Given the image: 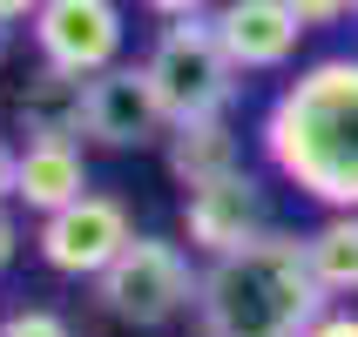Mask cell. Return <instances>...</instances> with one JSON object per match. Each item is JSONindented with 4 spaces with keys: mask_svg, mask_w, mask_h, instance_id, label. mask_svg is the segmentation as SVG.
I'll return each mask as SVG.
<instances>
[{
    "mask_svg": "<svg viewBox=\"0 0 358 337\" xmlns=\"http://www.w3.org/2000/svg\"><path fill=\"white\" fill-rule=\"evenodd\" d=\"M257 149L324 216L358 209V54H324L278 88Z\"/></svg>",
    "mask_w": 358,
    "mask_h": 337,
    "instance_id": "6da1fadb",
    "label": "cell"
},
{
    "mask_svg": "<svg viewBox=\"0 0 358 337\" xmlns=\"http://www.w3.org/2000/svg\"><path fill=\"white\" fill-rule=\"evenodd\" d=\"M318 277L304 257V237L264 230L230 257L203 263V297H196V337H304L324 317Z\"/></svg>",
    "mask_w": 358,
    "mask_h": 337,
    "instance_id": "7a4b0ae2",
    "label": "cell"
},
{
    "mask_svg": "<svg viewBox=\"0 0 358 337\" xmlns=\"http://www.w3.org/2000/svg\"><path fill=\"white\" fill-rule=\"evenodd\" d=\"M203 297V270L196 250L176 237H136L108 270L95 277V304L129 331H162L182 310H196Z\"/></svg>",
    "mask_w": 358,
    "mask_h": 337,
    "instance_id": "3957f363",
    "label": "cell"
},
{
    "mask_svg": "<svg viewBox=\"0 0 358 337\" xmlns=\"http://www.w3.org/2000/svg\"><path fill=\"white\" fill-rule=\"evenodd\" d=\"M149 81H156L169 121H210V115H230L243 75L237 61L223 54L217 40V20H162L156 47H149Z\"/></svg>",
    "mask_w": 358,
    "mask_h": 337,
    "instance_id": "277c9868",
    "label": "cell"
},
{
    "mask_svg": "<svg viewBox=\"0 0 358 337\" xmlns=\"http://www.w3.org/2000/svg\"><path fill=\"white\" fill-rule=\"evenodd\" d=\"M136 237H142V230H136V216H129V202L108 196V189H88L81 202L41 216L34 250H41V263H48L55 277H88V283H95Z\"/></svg>",
    "mask_w": 358,
    "mask_h": 337,
    "instance_id": "5b68a950",
    "label": "cell"
},
{
    "mask_svg": "<svg viewBox=\"0 0 358 337\" xmlns=\"http://www.w3.org/2000/svg\"><path fill=\"white\" fill-rule=\"evenodd\" d=\"M122 40H129V14L122 0H48L34 14V47L48 68L95 81L122 68Z\"/></svg>",
    "mask_w": 358,
    "mask_h": 337,
    "instance_id": "8992f818",
    "label": "cell"
},
{
    "mask_svg": "<svg viewBox=\"0 0 358 337\" xmlns=\"http://www.w3.org/2000/svg\"><path fill=\"white\" fill-rule=\"evenodd\" d=\"M169 128H176V121H169V108H162L149 68L122 61V68H108V75L88 81V128H81V142H88V149L129 156V149L169 142Z\"/></svg>",
    "mask_w": 358,
    "mask_h": 337,
    "instance_id": "52a82bcc",
    "label": "cell"
},
{
    "mask_svg": "<svg viewBox=\"0 0 358 337\" xmlns=\"http://www.w3.org/2000/svg\"><path fill=\"white\" fill-rule=\"evenodd\" d=\"M271 223H264V189L257 176H223V182H203V189H182V243L196 250L203 263L230 257L243 243H257Z\"/></svg>",
    "mask_w": 358,
    "mask_h": 337,
    "instance_id": "ba28073f",
    "label": "cell"
},
{
    "mask_svg": "<svg viewBox=\"0 0 358 337\" xmlns=\"http://www.w3.org/2000/svg\"><path fill=\"white\" fill-rule=\"evenodd\" d=\"M210 20H217V40H223V54L237 61V75H271V68H291L298 40L311 34V27L298 20V7H291V0H223Z\"/></svg>",
    "mask_w": 358,
    "mask_h": 337,
    "instance_id": "9c48e42d",
    "label": "cell"
},
{
    "mask_svg": "<svg viewBox=\"0 0 358 337\" xmlns=\"http://www.w3.org/2000/svg\"><path fill=\"white\" fill-rule=\"evenodd\" d=\"M81 128H88V81L41 61L34 75H27V88L14 95V135H27V142H81Z\"/></svg>",
    "mask_w": 358,
    "mask_h": 337,
    "instance_id": "30bf717a",
    "label": "cell"
},
{
    "mask_svg": "<svg viewBox=\"0 0 358 337\" xmlns=\"http://www.w3.org/2000/svg\"><path fill=\"white\" fill-rule=\"evenodd\" d=\"M88 189H95V182H88L81 142H20V182H14V202H20V209L55 216V209L81 202Z\"/></svg>",
    "mask_w": 358,
    "mask_h": 337,
    "instance_id": "8fae6325",
    "label": "cell"
},
{
    "mask_svg": "<svg viewBox=\"0 0 358 337\" xmlns=\"http://www.w3.org/2000/svg\"><path fill=\"white\" fill-rule=\"evenodd\" d=\"M162 162L182 189H203V182H223L243 169V142L230 128V115H210V121H176L169 142H162Z\"/></svg>",
    "mask_w": 358,
    "mask_h": 337,
    "instance_id": "7c38bea8",
    "label": "cell"
},
{
    "mask_svg": "<svg viewBox=\"0 0 358 337\" xmlns=\"http://www.w3.org/2000/svg\"><path fill=\"white\" fill-rule=\"evenodd\" d=\"M304 257H311L324 304H352L358 297V209H338L318 230H304Z\"/></svg>",
    "mask_w": 358,
    "mask_h": 337,
    "instance_id": "4fadbf2b",
    "label": "cell"
},
{
    "mask_svg": "<svg viewBox=\"0 0 358 337\" xmlns=\"http://www.w3.org/2000/svg\"><path fill=\"white\" fill-rule=\"evenodd\" d=\"M0 337H75V324L61 310H48V304H20V310L0 317Z\"/></svg>",
    "mask_w": 358,
    "mask_h": 337,
    "instance_id": "5bb4252c",
    "label": "cell"
},
{
    "mask_svg": "<svg viewBox=\"0 0 358 337\" xmlns=\"http://www.w3.org/2000/svg\"><path fill=\"white\" fill-rule=\"evenodd\" d=\"M304 27H338L345 14H358V0H291Z\"/></svg>",
    "mask_w": 358,
    "mask_h": 337,
    "instance_id": "9a60e30c",
    "label": "cell"
},
{
    "mask_svg": "<svg viewBox=\"0 0 358 337\" xmlns=\"http://www.w3.org/2000/svg\"><path fill=\"white\" fill-rule=\"evenodd\" d=\"M149 14H162V20H210L223 7V0H142Z\"/></svg>",
    "mask_w": 358,
    "mask_h": 337,
    "instance_id": "2e32d148",
    "label": "cell"
},
{
    "mask_svg": "<svg viewBox=\"0 0 358 337\" xmlns=\"http://www.w3.org/2000/svg\"><path fill=\"white\" fill-rule=\"evenodd\" d=\"M304 337H358V310H352V304H331V310H324Z\"/></svg>",
    "mask_w": 358,
    "mask_h": 337,
    "instance_id": "e0dca14e",
    "label": "cell"
},
{
    "mask_svg": "<svg viewBox=\"0 0 358 337\" xmlns=\"http://www.w3.org/2000/svg\"><path fill=\"white\" fill-rule=\"evenodd\" d=\"M20 257V223H14V202H0V270Z\"/></svg>",
    "mask_w": 358,
    "mask_h": 337,
    "instance_id": "ac0fdd59",
    "label": "cell"
},
{
    "mask_svg": "<svg viewBox=\"0 0 358 337\" xmlns=\"http://www.w3.org/2000/svg\"><path fill=\"white\" fill-rule=\"evenodd\" d=\"M14 182H20V149L0 135V202H14Z\"/></svg>",
    "mask_w": 358,
    "mask_h": 337,
    "instance_id": "d6986e66",
    "label": "cell"
},
{
    "mask_svg": "<svg viewBox=\"0 0 358 337\" xmlns=\"http://www.w3.org/2000/svg\"><path fill=\"white\" fill-rule=\"evenodd\" d=\"M41 7H48V0H0V27H20V20L34 27V14H41Z\"/></svg>",
    "mask_w": 358,
    "mask_h": 337,
    "instance_id": "ffe728a7",
    "label": "cell"
},
{
    "mask_svg": "<svg viewBox=\"0 0 358 337\" xmlns=\"http://www.w3.org/2000/svg\"><path fill=\"white\" fill-rule=\"evenodd\" d=\"M7 47H14V27H0V61H7Z\"/></svg>",
    "mask_w": 358,
    "mask_h": 337,
    "instance_id": "44dd1931",
    "label": "cell"
}]
</instances>
